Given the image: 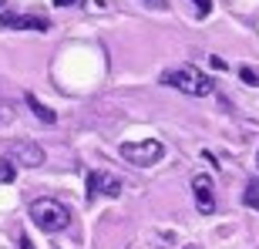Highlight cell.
Segmentation results:
<instances>
[{"label": "cell", "mask_w": 259, "mask_h": 249, "mask_svg": "<svg viewBox=\"0 0 259 249\" xmlns=\"http://www.w3.org/2000/svg\"><path fill=\"white\" fill-rule=\"evenodd\" d=\"M14 158H10V155H4V158H0V185H7V182H14Z\"/></svg>", "instance_id": "9"}, {"label": "cell", "mask_w": 259, "mask_h": 249, "mask_svg": "<svg viewBox=\"0 0 259 249\" xmlns=\"http://www.w3.org/2000/svg\"><path fill=\"white\" fill-rule=\"evenodd\" d=\"M71 4H81V0H54V7H71Z\"/></svg>", "instance_id": "13"}, {"label": "cell", "mask_w": 259, "mask_h": 249, "mask_svg": "<svg viewBox=\"0 0 259 249\" xmlns=\"http://www.w3.org/2000/svg\"><path fill=\"white\" fill-rule=\"evenodd\" d=\"M162 85H172V88H179V91H185V95H212V91H215V81H212L205 71L192 67V64L175 67V71H165Z\"/></svg>", "instance_id": "1"}, {"label": "cell", "mask_w": 259, "mask_h": 249, "mask_svg": "<svg viewBox=\"0 0 259 249\" xmlns=\"http://www.w3.org/2000/svg\"><path fill=\"white\" fill-rule=\"evenodd\" d=\"M162 142H125L121 145V158L132 165H155V162H162Z\"/></svg>", "instance_id": "3"}, {"label": "cell", "mask_w": 259, "mask_h": 249, "mask_svg": "<svg viewBox=\"0 0 259 249\" xmlns=\"http://www.w3.org/2000/svg\"><path fill=\"white\" fill-rule=\"evenodd\" d=\"M14 118H17V108L10 105V101H4V98H0V124H10Z\"/></svg>", "instance_id": "10"}, {"label": "cell", "mask_w": 259, "mask_h": 249, "mask_svg": "<svg viewBox=\"0 0 259 249\" xmlns=\"http://www.w3.org/2000/svg\"><path fill=\"white\" fill-rule=\"evenodd\" d=\"M192 4H195V10H199V20H202V17H209L212 0H192Z\"/></svg>", "instance_id": "12"}, {"label": "cell", "mask_w": 259, "mask_h": 249, "mask_svg": "<svg viewBox=\"0 0 259 249\" xmlns=\"http://www.w3.org/2000/svg\"><path fill=\"white\" fill-rule=\"evenodd\" d=\"M10 158L17 165H24V169H37V165H44V148L37 142H14L10 145Z\"/></svg>", "instance_id": "4"}, {"label": "cell", "mask_w": 259, "mask_h": 249, "mask_svg": "<svg viewBox=\"0 0 259 249\" xmlns=\"http://www.w3.org/2000/svg\"><path fill=\"white\" fill-rule=\"evenodd\" d=\"M0 27L10 30H48V17H34V14H0Z\"/></svg>", "instance_id": "5"}, {"label": "cell", "mask_w": 259, "mask_h": 249, "mask_svg": "<svg viewBox=\"0 0 259 249\" xmlns=\"http://www.w3.org/2000/svg\"><path fill=\"white\" fill-rule=\"evenodd\" d=\"M192 192H195V202H199V209L209 216L215 212V195H212V179L209 175H195L192 179Z\"/></svg>", "instance_id": "7"}, {"label": "cell", "mask_w": 259, "mask_h": 249, "mask_svg": "<svg viewBox=\"0 0 259 249\" xmlns=\"http://www.w3.org/2000/svg\"><path fill=\"white\" fill-rule=\"evenodd\" d=\"M121 192V179L108 172H91L88 175V195L95 199V195H118Z\"/></svg>", "instance_id": "6"}, {"label": "cell", "mask_w": 259, "mask_h": 249, "mask_svg": "<svg viewBox=\"0 0 259 249\" xmlns=\"http://www.w3.org/2000/svg\"><path fill=\"white\" fill-rule=\"evenodd\" d=\"M27 105H30V111H34V115H37L44 124H54V121H58V115H54V111H51L48 105H40V101H37L34 95H27Z\"/></svg>", "instance_id": "8"}, {"label": "cell", "mask_w": 259, "mask_h": 249, "mask_svg": "<svg viewBox=\"0 0 259 249\" xmlns=\"http://www.w3.org/2000/svg\"><path fill=\"white\" fill-rule=\"evenodd\" d=\"M239 77L246 81V85H252V88L259 85V74H256V67H249V64H246V67H239Z\"/></svg>", "instance_id": "11"}, {"label": "cell", "mask_w": 259, "mask_h": 249, "mask_svg": "<svg viewBox=\"0 0 259 249\" xmlns=\"http://www.w3.org/2000/svg\"><path fill=\"white\" fill-rule=\"evenodd\" d=\"M148 4H155V7H162V4H165V0H148Z\"/></svg>", "instance_id": "14"}, {"label": "cell", "mask_w": 259, "mask_h": 249, "mask_svg": "<svg viewBox=\"0 0 259 249\" xmlns=\"http://www.w3.org/2000/svg\"><path fill=\"white\" fill-rule=\"evenodd\" d=\"M30 219L44 232H64L71 226V212H67V205H61L54 199H34L30 202Z\"/></svg>", "instance_id": "2"}]
</instances>
